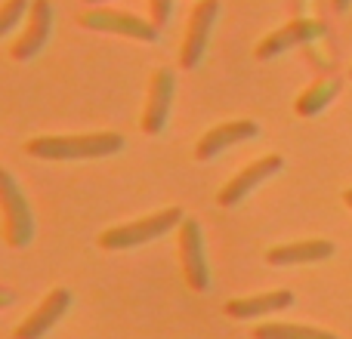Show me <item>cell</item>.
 <instances>
[{
  "instance_id": "cell-18",
  "label": "cell",
  "mask_w": 352,
  "mask_h": 339,
  "mask_svg": "<svg viewBox=\"0 0 352 339\" xmlns=\"http://www.w3.org/2000/svg\"><path fill=\"white\" fill-rule=\"evenodd\" d=\"M148 12H152V22L164 28L173 16V0H148Z\"/></svg>"
},
{
  "instance_id": "cell-20",
  "label": "cell",
  "mask_w": 352,
  "mask_h": 339,
  "mask_svg": "<svg viewBox=\"0 0 352 339\" xmlns=\"http://www.w3.org/2000/svg\"><path fill=\"white\" fill-rule=\"evenodd\" d=\"M343 204H346L349 210H352V188H346V191H343Z\"/></svg>"
},
{
  "instance_id": "cell-11",
  "label": "cell",
  "mask_w": 352,
  "mask_h": 339,
  "mask_svg": "<svg viewBox=\"0 0 352 339\" xmlns=\"http://www.w3.org/2000/svg\"><path fill=\"white\" fill-rule=\"evenodd\" d=\"M260 136V124L248 121V117H238V121H223L217 127H210L195 145V161H213L217 154H223L226 148H235L241 142H250Z\"/></svg>"
},
{
  "instance_id": "cell-16",
  "label": "cell",
  "mask_w": 352,
  "mask_h": 339,
  "mask_svg": "<svg viewBox=\"0 0 352 339\" xmlns=\"http://www.w3.org/2000/svg\"><path fill=\"white\" fill-rule=\"evenodd\" d=\"M254 339H340V336L322 327H306V324H260V327H254Z\"/></svg>"
},
{
  "instance_id": "cell-15",
  "label": "cell",
  "mask_w": 352,
  "mask_h": 339,
  "mask_svg": "<svg viewBox=\"0 0 352 339\" xmlns=\"http://www.w3.org/2000/svg\"><path fill=\"white\" fill-rule=\"evenodd\" d=\"M340 86H343L340 74H322V78L312 80V84L297 96V102H294V111H297L300 117L322 115V111L328 108V105L334 102L337 96H340Z\"/></svg>"
},
{
  "instance_id": "cell-13",
  "label": "cell",
  "mask_w": 352,
  "mask_h": 339,
  "mask_svg": "<svg viewBox=\"0 0 352 339\" xmlns=\"http://www.w3.org/2000/svg\"><path fill=\"white\" fill-rule=\"evenodd\" d=\"M334 241L328 237H306V241H291V244H278V247L266 250L263 259L272 268H294V266H316L334 256Z\"/></svg>"
},
{
  "instance_id": "cell-8",
  "label": "cell",
  "mask_w": 352,
  "mask_h": 339,
  "mask_svg": "<svg viewBox=\"0 0 352 339\" xmlns=\"http://www.w3.org/2000/svg\"><path fill=\"white\" fill-rule=\"evenodd\" d=\"M173 96H176L173 68H158V71L148 78V96H146L142 117H140V130L146 136L164 133L167 121H170V111H173Z\"/></svg>"
},
{
  "instance_id": "cell-5",
  "label": "cell",
  "mask_w": 352,
  "mask_h": 339,
  "mask_svg": "<svg viewBox=\"0 0 352 339\" xmlns=\"http://www.w3.org/2000/svg\"><path fill=\"white\" fill-rule=\"evenodd\" d=\"M324 34H328V25H324L322 19L297 16V19H291V22H285L281 28L269 31L254 47V56L260 62H272L294 47H309V43H316V40H324Z\"/></svg>"
},
{
  "instance_id": "cell-1",
  "label": "cell",
  "mask_w": 352,
  "mask_h": 339,
  "mask_svg": "<svg viewBox=\"0 0 352 339\" xmlns=\"http://www.w3.org/2000/svg\"><path fill=\"white\" fill-rule=\"evenodd\" d=\"M124 136L115 130L99 133H68V136H34L25 142V154L37 161H96L124 152Z\"/></svg>"
},
{
  "instance_id": "cell-3",
  "label": "cell",
  "mask_w": 352,
  "mask_h": 339,
  "mask_svg": "<svg viewBox=\"0 0 352 339\" xmlns=\"http://www.w3.org/2000/svg\"><path fill=\"white\" fill-rule=\"evenodd\" d=\"M0 210H3V241L12 250L28 247L34 241V213L10 170H0Z\"/></svg>"
},
{
  "instance_id": "cell-12",
  "label": "cell",
  "mask_w": 352,
  "mask_h": 339,
  "mask_svg": "<svg viewBox=\"0 0 352 339\" xmlns=\"http://www.w3.org/2000/svg\"><path fill=\"white\" fill-rule=\"evenodd\" d=\"M68 309H72V290H68V287H53V290L43 296V303L19 324L12 336L16 339H43L68 315Z\"/></svg>"
},
{
  "instance_id": "cell-2",
  "label": "cell",
  "mask_w": 352,
  "mask_h": 339,
  "mask_svg": "<svg viewBox=\"0 0 352 339\" xmlns=\"http://www.w3.org/2000/svg\"><path fill=\"white\" fill-rule=\"evenodd\" d=\"M186 213L182 207H167V210L158 213H148V216H140L133 222H124V225H111L99 235V247L102 250H136V247H146V244L158 241V237L170 235L173 229H179Z\"/></svg>"
},
{
  "instance_id": "cell-7",
  "label": "cell",
  "mask_w": 352,
  "mask_h": 339,
  "mask_svg": "<svg viewBox=\"0 0 352 339\" xmlns=\"http://www.w3.org/2000/svg\"><path fill=\"white\" fill-rule=\"evenodd\" d=\"M176 244H179V262L186 284L195 293H204L210 287V268H207V250H204V229L198 219L186 216L176 229Z\"/></svg>"
},
{
  "instance_id": "cell-6",
  "label": "cell",
  "mask_w": 352,
  "mask_h": 339,
  "mask_svg": "<svg viewBox=\"0 0 352 339\" xmlns=\"http://www.w3.org/2000/svg\"><path fill=\"white\" fill-rule=\"evenodd\" d=\"M219 0H198L188 12V25H186V37L179 47V65L182 68H198L207 56L210 47V34L219 22Z\"/></svg>"
},
{
  "instance_id": "cell-19",
  "label": "cell",
  "mask_w": 352,
  "mask_h": 339,
  "mask_svg": "<svg viewBox=\"0 0 352 339\" xmlns=\"http://www.w3.org/2000/svg\"><path fill=\"white\" fill-rule=\"evenodd\" d=\"M331 6H334L337 12H349L352 10V0H331Z\"/></svg>"
},
{
  "instance_id": "cell-21",
  "label": "cell",
  "mask_w": 352,
  "mask_h": 339,
  "mask_svg": "<svg viewBox=\"0 0 352 339\" xmlns=\"http://www.w3.org/2000/svg\"><path fill=\"white\" fill-rule=\"evenodd\" d=\"M84 3H90V6H102L105 0H84Z\"/></svg>"
},
{
  "instance_id": "cell-10",
  "label": "cell",
  "mask_w": 352,
  "mask_h": 339,
  "mask_svg": "<svg viewBox=\"0 0 352 339\" xmlns=\"http://www.w3.org/2000/svg\"><path fill=\"white\" fill-rule=\"evenodd\" d=\"M53 19H56L53 3H50V0H34V3H31L28 19H25L22 34L10 43V56H12V59H16V62L34 59V56L50 43V37H53Z\"/></svg>"
},
{
  "instance_id": "cell-9",
  "label": "cell",
  "mask_w": 352,
  "mask_h": 339,
  "mask_svg": "<svg viewBox=\"0 0 352 339\" xmlns=\"http://www.w3.org/2000/svg\"><path fill=\"white\" fill-rule=\"evenodd\" d=\"M281 170H285V158H281V154H263V158H256L254 164L238 170V173L219 188L217 204L219 207H238L248 194H254L263 182H269L272 176H278Z\"/></svg>"
},
{
  "instance_id": "cell-14",
  "label": "cell",
  "mask_w": 352,
  "mask_h": 339,
  "mask_svg": "<svg viewBox=\"0 0 352 339\" xmlns=\"http://www.w3.org/2000/svg\"><path fill=\"white\" fill-rule=\"evenodd\" d=\"M294 293L291 290H272V293H254V296H241V299H229L226 303V318L232 321H250V318H266L275 312H285L294 305Z\"/></svg>"
},
{
  "instance_id": "cell-4",
  "label": "cell",
  "mask_w": 352,
  "mask_h": 339,
  "mask_svg": "<svg viewBox=\"0 0 352 339\" xmlns=\"http://www.w3.org/2000/svg\"><path fill=\"white\" fill-rule=\"evenodd\" d=\"M78 25L87 31H102V34H118V37L146 40V43L158 40V31H161L148 19L127 12V10H111V6H90V10H84L78 16Z\"/></svg>"
},
{
  "instance_id": "cell-17",
  "label": "cell",
  "mask_w": 352,
  "mask_h": 339,
  "mask_svg": "<svg viewBox=\"0 0 352 339\" xmlns=\"http://www.w3.org/2000/svg\"><path fill=\"white\" fill-rule=\"evenodd\" d=\"M31 3L34 0H3V6H0V37H10L28 19Z\"/></svg>"
},
{
  "instance_id": "cell-22",
  "label": "cell",
  "mask_w": 352,
  "mask_h": 339,
  "mask_svg": "<svg viewBox=\"0 0 352 339\" xmlns=\"http://www.w3.org/2000/svg\"><path fill=\"white\" fill-rule=\"evenodd\" d=\"M349 78H352V68H349Z\"/></svg>"
}]
</instances>
